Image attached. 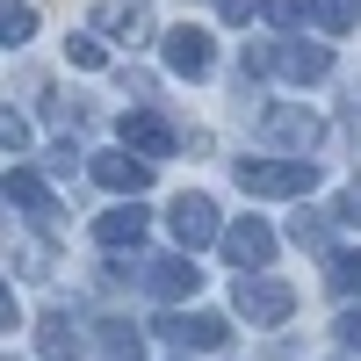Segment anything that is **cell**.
<instances>
[{
    "label": "cell",
    "mask_w": 361,
    "mask_h": 361,
    "mask_svg": "<svg viewBox=\"0 0 361 361\" xmlns=\"http://www.w3.org/2000/svg\"><path fill=\"white\" fill-rule=\"evenodd\" d=\"M231 180H238L246 195H267V202H275V195H311V188H318V166H311L304 152H289V159H231Z\"/></svg>",
    "instance_id": "cell-1"
},
{
    "label": "cell",
    "mask_w": 361,
    "mask_h": 361,
    "mask_svg": "<svg viewBox=\"0 0 361 361\" xmlns=\"http://www.w3.org/2000/svg\"><path fill=\"white\" fill-rule=\"evenodd\" d=\"M231 311L246 318V325H282V318L296 311V289L275 282V275L260 267V275H238V282H231Z\"/></svg>",
    "instance_id": "cell-2"
},
{
    "label": "cell",
    "mask_w": 361,
    "mask_h": 361,
    "mask_svg": "<svg viewBox=\"0 0 361 361\" xmlns=\"http://www.w3.org/2000/svg\"><path fill=\"white\" fill-rule=\"evenodd\" d=\"M166 231H173V246H180V253H202L209 238H224V224H217V202H209V195H173V209H166Z\"/></svg>",
    "instance_id": "cell-3"
},
{
    "label": "cell",
    "mask_w": 361,
    "mask_h": 361,
    "mask_svg": "<svg viewBox=\"0 0 361 361\" xmlns=\"http://www.w3.org/2000/svg\"><path fill=\"white\" fill-rule=\"evenodd\" d=\"M253 73H282L296 87H311V80L333 73V51L325 44H275V51H253Z\"/></svg>",
    "instance_id": "cell-4"
},
{
    "label": "cell",
    "mask_w": 361,
    "mask_h": 361,
    "mask_svg": "<svg viewBox=\"0 0 361 361\" xmlns=\"http://www.w3.org/2000/svg\"><path fill=\"white\" fill-rule=\"evenodd\" d=\"M217 246H224V260L238 267V275H260V267L275 260V231H267L260 217H238V224H224Z\"/></svg>",
    "instance_id": "cell-5"
},
{
    "label": "cell",
    "mask_w": 361,
    "mask_h": 361,
    "mask_svg": "<svg viewBox=\"0 0 361 361\" xmlns=\"http://www.w3.org/2000/svg\"><path fill=\"white\" fill-rule=\"evenodd\" d=\"M159 333H166L173 347H195V354H217V347L231 340V325H224L217 311H166V318H159Z\"/></svg>",
    "instance_id": "cell-6"
},
{
    "label": "cell",
    "mask_w": 361,
    "mask_h": 361,
    "mask_svg": "<svg viewBox=\"0 0 361 361\" xmlns=\"http://www.w3.org/2000/svg\"><path fill=\"white\" fill-rule=\"evenodd\" d=\"M87 173H94L109 195H145V180H152V159L123 145V152H94V166H87Z\"/></svg>",
    "instance_id": "cell-7"
},
{
    "label": "cell",
    "mask_w": 361,
    "mask_h": 361,
    "mask_svg": "<svg viewBox=\"0 0 361 361\" xmlns=\"http://www.w3.org/2000/svg\"><path fill=\"white\" fill-rule=\"evenodd\" d=\"M209 66H217V51H209V29H166V73L180 80H209Z\"/></svg>",
    "instance_id": "cell-8"
},
{
    "label": "cell",
    "mask_w": 361,
    "mask_h": 361,
    "mask_svg": "<svg viewBox=\"0 0 361 361\" xmlns=\"http://www.w3.org/2000/svg\"><path fill=\"white\" fill-rule=\"evenodd\" d=\"M116 130H123V145H130V152H145L152 166L173 152V123H166L159 109H123V123H116Z\"/></svg>",
    "instance_id": "cell-9"
},
{
    "label": "cell",
    "mask_w": 361,
    "mask_h": 361,
    "mask_svg": "<svg viewBox=\"0 0 361 361\" xmlns=\"http://www.w3.org/2000/svg\"><path fill=\"white\" fill-rule=\"evenodd\" d=\"M145 289L166 296V304H180V296H195L202 275H195V253H166V260H145Z\"/></svg>",
    "instance_id": "cell-10"
},
{
    "label": "cell",
    "mask_w": 361,
    "mask_h": 361,
    "mask_svg": "<svg viewBox=\"0 0 361 361\" xmlns=\"http://www.w3.org/2000/svg\"><path fill=\"white\" fill-rule=\"evenodd\" d=\"M94 238H102L109 253L137 246V238H145V209H137V195H130V202H116V209H102V217H94Z\"/></svg>",
    "instance_id": "cell-11"
},
{
    "label": "cell",
    "mask_w": 361,
    "mask_h": 361,
    "mask_svg": "<svg viewBox=\"0 0 361 361\" xmlns=\"http://www.w3.org/2000/svg\"><path fill=\"white\" fill-rule=\"evenodd\" d=\"M260 130L275 137V145L311 152V145H318V116H311V109H267V116H260Z\"/></svg>",
    "instance_id": "cell-12"
},
{
    "label": "cell",
    "mask_w": 361,
    "mask_h": 361,
    "mask_svg": "<svg viewBox=\"0 0 361 361\" xmlns=\"http://www.w3.org/2000/svg\"><path fill=\"white\" fill-rule=\"evenodd\" d=\"M37 347H44V361H80V325H73V311H44V318H37Z\"/></svg>",
    "instance_id": "cell-13"
},
{
    "label": "cell",
    "mask_w": 361,
    "mask_h": 361,
    "mask_svg": "<svg viewBox=\"0 0 361 361\" xmlns=\"http://www.w3.org/2000/svg\"><path fill=\"white\" fill-rule=\"evenodd\" d=\"M8 202H15V209H29V217H37V224H51V217H58L51 188H44V180L29 173V166H8Z\"/></svg>",
    "instance_id": "cell-14"
},
{
    "label": "cell",
    "mask_w": 361,
    "mask_h": 361,
    "mask_svg": "<svg viewBox=\"0 0 361 361\" xmlns=\"http://www.w3.org/2000/svg\"><path fill=\"white\" fill-rule=\"evenodd\" d=\"M311 22L325 29V37H347V29L361 22V0H311Z\"/></svg>",
    "instance_id": "cell-15"
},
{
    "label": "cell",
    "mask_w": 361,
    "mask_h": 361,
    "mask_svg": "<svg viewBox=\"0 0 361 361\" xmlns=\"http://www.w3.org/2000/svg\"><path fill=\"white\" fill-rule=\"evenodd\" d=\"M0 37L29 44V37H37V8H29V0H0Z\"/></svg>",
    "instance_id": "cell-16"
},
{
    "label": "cell",
    "mask_w": 361,
    "mask_h": 361,
    "mask_svg": "<svg viewBox=\"0 0 361 361\" xmlns=\"http://www.w3.org/2000/svg\"><path fill=\"white\" fill-rule=\"evenodd\" d=\"M325 282L340 296H361V253H325Z\"/></svg>",
    "instance_id": "cell-17"
},
{
    "label": "cell",
    "mask_w": 361,
    "mask_h": 361,
    "mask_svg": "<svg viewBox=\"0 0 361 361\" xmlns=\"http://www.w3.org/2000/svg\"><path fill=\"white\" fill-rule=\"evenodd\" d=\"M260 15L275 29H296V22H311V0H260Z\"/></svg>",
    "instance_id": "cell-18"
},
{
    "label": "cell",
    "mask_w": 361,
    "mask_h": 361,
    "mask_svg": "<svg viewBox=\"0 0 361 361\" xmlns=\"http://www.w3.org/2000/svg\"><path fill=\"white\" fill-rule=\"evenodd\" d=\"M289 238H296V246H311V253H325V246H333L325 217H296V224H289Z\"/></svg>",
    "instance_id": "cell-19"
},
{
    "label": "cell",
    "mask_w": 361,
    "mask_h": 361,
    "mask_svg": "<svg viewBox=\"0 0 361 361\" xmlns=\"http://www.w3.org/2000/svg\"><path fill=\"white\" fill-rule=\"evenodd\" d=\"M66 51H73V66H87V73H102V66H109V51H102L94 37H73Z\"/></svg>",
    "instance_id": "cell-20"
},
{
    "label": "cell",
    "mask_w": 361,
    "mask_h": 361,
    "mask_svg": "<svg viewBox=\"0 0 361 361\" xmlns=\"http://www.w3.org/2000/svg\"><path fill=\"white\" fill-rule=\"evenodd\" d=\"M333 333H340V347H354V354H361V311H340Z\"/></svg>",
    "instance_id": "cell-21"
},
{
    "label": "cell",
    "mask_w": 361,
    "mask_h": 361,
    "mask_svg": "<svg viewBox=\"0 0 361 361\" xmlns=\"http://www.w3.org/2000/svg\"><path fill=\"white\" fill-rule=\"evenodd\" d=\"M0 145H8V152H22V145H29V123H22V116H8V123H0Z\"/></svg>",
    "instance_id": "cell-22"
},
{
    "label": "cell",
    "mask_w": 361,
    "mask_h": 361,
    "mask_svg": "<svg viewBox=\"0 0 361 361\" xmlns=\"http://www.w3.org/2000/svg\"><path fill=\"white\" fill-rule=\"evenodd\" d=\"M340 209H347V217H354V209H361V180H354V188H347V202H340Z\"/></svg>",
    "instance_id": "cell-23"
}]
</instances>
